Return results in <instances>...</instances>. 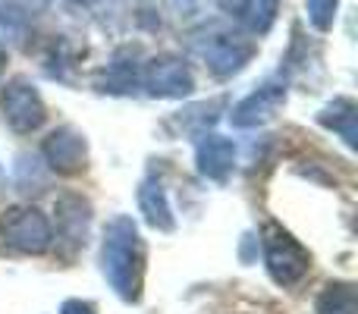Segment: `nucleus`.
Returning <instances> with one entry per match:
<instances>
[{"label": "nucleus", "instance_id": "9", "mask_svg": "<svg viewBox=\"0 0 358 314\" xmlns=\"http://www.w3.org/2000/svg\"><path fill=\"white\" fill-rule=\"evenodd\" d=\"M236 164V145L223 136H208L198 145V170L208 179H227Z\"/></svg>", "mask_w": 358, "mask_h": 314}, {"label": "nucleus", "instance_id": "7", "mask_svg": "<svg viewBox=\"0 0 358 314\" xmlns=\"http://www.w3.org/2000/svg\"><path fill=\"white\" fill-rule=\"evenodd\" d=\"M44 151V160L54 173L60 176H73L85 166V138L73 129V126H63V129L50 132L41 145Z\"/></svg>", "mask_w": 358, "mask_h": 314}, {"label": "nucleus", "instance_id": "12", "mask_svg": "<svg viewBox=\"0 0 358 314\" xmlns=\"http://www.w3.org/2000/svg\"><path fill=\"white\" fill-rule=\"evenodd\" d=\"M57 210H60V233L66 236L69 242H79L82 236H85V227H88V204L82 201V198H63L60 204H57Z\"/></svg>", "mask_w": 358, "mask_h": 314}, {"label": "nucleus", "instance_id": "4", "mask_svg": "<svg viewBox=\"0 0 358 314\" xmlns=\"http://www.w3.org/2000/svg\"><path fill=\"white\" fill-rule=\"evenodd\" d=\"M0 107L13 132H35L48 117L41 94L29 79H13L0 94Z\"/></svg>", "mask_w": 358, "mask_h": 314}, {"label": "nucleus", "instance_id": "10", "mask_svg": "<svg viewBox=\"0 0 358 314\" xmlns=\"http://www.w3.org/2000/svg\"><path fill=\"white\" fill-rule=\"evenodd\" d=\"M138 208H142L145 220L155 229H164V233L173 229V210H170L167 195H164V189L157 183H145L138 189Z\"/></svg>", "mask_w": 358, "mask_h": 314}, {"label": "nucleus", "instance_id": "5", "mask_svg": "<svg viewBox=\"0 0 358 314\" xmlns=\"http://www.w3.org/2000/svg\"><path fill=\"white\" fill-rule=\"evenodd\" d=\"M145 88L155 98H185L195 88V79L179 57H157L145 69Z\"/></svg>", "mask_w": 358, "mask_h": 314}, {"label": "nucleus", "instance_id": "13", "mask_svg": "<svg viewBox=\"0 0 358 314\" xmlns=\"http://www.w3.org/2000/svg\"><path fill=\"white\" fill-rule=\"evenodd\" d=\"M236 16H239V22L245 25L248 31L264 35V31L271 29L273 16H277V0H242Z\"/></svg>", "mask_w": 358, "mask_h": 314}, {"label": "nucleus", "instance_id": "18", "mask_svg": "<svg viewBox=\"0 0 358 314\" xmlns=\"http://www.w3.org/2000/svg\"><path fill=\"white\" fill-rule=\"evenodd\" d=\"M76 3H92V0H76Z\"/></svg>", "mask_w": 358, "mask_h": 314}, {"label": "nucleus", "instance_id": "11", "mask_svg": "<svg viewBox=\"0 0 358 314\" xmlns=\"http://www.w3.org/2000/svg\"><path fill=\"white\" fill-rule=\"evenodd\" d=\"M355 120H358V113H355V104L349 98L334 101V104L324 107V113H321V123L327 126V129L340 132V136L346 138V145H355V136H358Z\"/></svg>", "mask_w": 358, "mask_h": 314}, {"label": "nucleus", "instance_id": "8", "mask_svg": "<svg viewBox=\"0 0 358 314\" xmlns=\"http://www.w3.org/2000/svg\"><path fill=\"white\" fill-rule=\"evenodd\" d=\"M283 98H286V88H283V85H273V82H267V85H261L258 92L248 94V98L233 110V117H229V120H233V126H239V129H252V126H261V123H267V120H271L273 113L280 110Z\"/></svg>", "mask_w": 358, "mask_h": 314}, {"label": "nucleus", "instance_id": "15", "mask_svg": "<svg viewBox=\"0 0 358 314\" xmlns=\"http://www.w3.org/2000/svg\"><path fill=\"white\" fill-rule=\"evenodd\" d=\"M336 6H340V0H305V10H308V19H311V25H315L317 31L334 29Z\"/></svg>", "mask_w": 358, "mask_h": 314}, {"label": "nucleus", "instance_id": "3", "mask_svg": "<svg viewBox=\"0 0 358 314\" xmlns=\"http://www.w3.org/2000/svg\"><path fill=\"white\" fill-rule=\"evenodd\" d=\"M0 236H3L6 245L19 248L25 255H41L54 242V229H50L48 217L38 208H25V204L3 210V217H0Z\"/></svg>", "mask_w": 358, "mask_h": 314}, {"label": "nucleus", "instance_id": "6", "mask_svg": "<svg viewBox=\"0 0 358 314\" xmlns=\"http://www.w3.org/2000/svg\"><path fill=\"white\" fill-rule=\"evenodd\" d=\"M255 54V44L242 35H229V31H220L214 35L208 44L201 48V57L204 63L210 66V73L217 76H233L252 60Z\"/></svg>", "mask_w": 358, "mask_h": 314}, {"label": "nucleus", "instance_id": "17", "mask_svg": "<svg viewBox=\"0 0 358 314\" xmlns=\"http://www.w3.org/2000/svg\"><path fill=\"white\" fill-rule=\"evenodd\" d=\"M3 66H6V50H3V44H0V73H3Z\"/></svg>", "mask_w": 358, "mask_h": 314}, {"label": "nucleus", "instance_id": "2", "mask_svg": "<svg viewBox=\"0 0 358 314\" xmlns=\"http://www.w3.org/2000/svg\"><path fill=\"white\" fill-rule=\"evenodd\" d=\"M261 236H264V261H267V271H271L273 283H280V286L299 283L311 267V255L283 227H277V223H267Z\"/></svg>", "mask_w": 358, "mask_h": 314}, {"label": "nucleus", "instance_id": "14", "mask_svg": "<svg viewBox=\"0 0 358 314\" xmlns=\"http://www.w3.org/2000/svg\"><path fill=\"white\" fill-rule=\"evenodd\" d=\"M317 314H358L355 305V290L349 283L327 286L317 299Z\"/></svg>", "mask_w": 358, "mask_h": 314}, {"label": "nucleus", "instance_id": "16", "mask_svg": "<svg viewBox=\"0 0 358 314\" xmlns=\"http://www.w3.org/2000/svg\"><path fill=\"white\" fill-rule=\"evenodd\" d=\"M60 314H94V308L88 302H79V299H73V302H66L63 305V311Z\"/></svg>", "mask_w": 358, "mask_h": 314}, {"label": "nucleus", "instance_id": "1", "mask_svg": "<svg viewBox=\"0 0 358 314\" xmlns=\"http://www.w3.org/2000/svg\"><path fill=\"white\" fill-rule=\"evenodd\" d=\"M101 264L104 277L117 290L120 299L136 302L142 296V277H145V248L138 239V229L129 217H117L104 233V248H101Z\"/></svg>", "mask_w": 358, "mask_h": 314}]
</instances>
